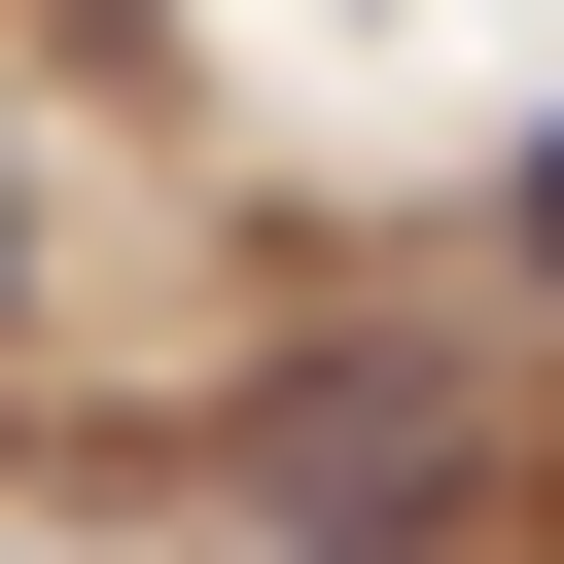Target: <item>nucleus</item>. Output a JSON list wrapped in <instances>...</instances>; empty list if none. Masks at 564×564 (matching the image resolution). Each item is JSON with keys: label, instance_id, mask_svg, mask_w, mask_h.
Masks as SVG:
<instances>
[{"label": "nucleus", "instance_id": "3", "mask_svg": "<svg viewBox=\"0 0 564 564\" xmlns=\"http://www.w3.org/2000/svg\"><path fill=\"white\" fill-rule=\"evenodd\" d=\"M494 247H529V282H564V141H529V176H494Z\"/></svg>", "mask_w": 564, "mask_h": 564}, {"label": "nucleus", "instance_id": "2", "mask_svg": "<svg viewBox=\"0 0 564 564\" xmlns=\"http://www.w3.org/2000/svg\"><path fill=\"white\" fill-rule=\"evenodd\" d=\"M35 282H70V212H35V106H0V317H35Z\"/></svg>", "mask_w": 564, "mask_h": 564}, {"label": "nucleus", "instance_id": "1", "mask_svg": "<svg viewBox=\"0 0 564 564\" xmlns=\"http://www.w3.org/2000/svg\"><path fill=\"white\" fill-rule=\"evenodd\" d=\"M458 494H494V458H458V388H423L388 317L282 352V564H458Z\"/></svg>", "mask_w": 564, "mask_h": 564}]
</instances>
